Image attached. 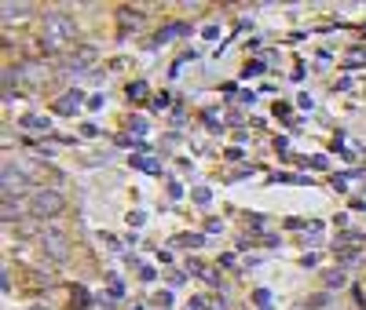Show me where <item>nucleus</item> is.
<instances>
[{"mask_svg": "<svg viewBox=\"0 0 366 310\" xmlns=\"http://www.w3.org/2000/svg\"><path fill=\"white\" fill-rule=\"evenodd\" d=\"M74 41H77V26H74V19L63 15V11H51V15L44 19V29H41V44H44V51H66Z\"/></svg>", "mask_w": 366, "mask_h": 310, "instance_id": "nucleus-1", "label": "nucleus"}, {"mask_svg": "<svg viewBox=\"0 0 366 310\" xmlns=\"http://www.w3.org/2000/svg\"><path fill=\"white\" fill-rule=\"evenodd\" d=\"M26 208H29L34 219H55V215L66 208V201H63V194H55V190H34Z\"/></svg>", "mask_w": 366, "mask_h": 310, "instance_id": "nucleus-2", "label": "nucleus"}, {"mask_svg": "<svg viewBox=\"0 0 366 310\" xmlns=\"http://www.w3.org/2000/svg\"><path fill=\"white\" fill-rule=\"evenodd\" d=\"M41 248H44V256L55 259V263H66L70 259V237L63 230H55V227H44L41 230Z\"/></svg>", "mask_w": 366, "mask_h": 310, "instance_id": "nucleus-3", "label": "nucleus"}, {"mask_svg": "<svg viewBox=\"0 0 366 310\" xmlns=\"http://www.w3.org/2000/svg\"><path fill=\"white\" fill-rule=\"evenodd\" d=\"M19 190H26V175L11 161H4V197H15Z\"/></svg>", "mask_w": 366, "mask_h": 310, "instance_id": "nucleus-4", "label": "nucleus"}, {"mask_svg": "<svg viewBox=\"0 0 366 310\" xmlns=\"http://www.w3.org/2000/svg\"><path fill=\"white\" fill-rule=\"evenodd\" d=\"M29 11H34V4H11V0H8V4H4V22H22Z\"/></svg>", "mask_w": 366, "mask_h": 310, "instance_id": "nucleus-5", "label": "nucleus"}, {"mask_svg": "<svg viewBox=\"0 0 366 310\" xmlns=\"http://www.w3.org/2000/svg\"><path fill=\"white\" fill-rule=\"evenodd\" d=\"M77 103H81V95H77V91H70V95H63V99H59V113H70V110H77Z\"/></svg>", "mask_w": 366, "mask_h": 310, "instance_id": "nucleus-6", "label": "nucleus"}, {"mask_svg": "<svg viewBox=\"0 0 366 310\" xmlns=\"http://www.w3.org/2000/svg\"><path fill=\"white\" fill-rule=\"evenodd\" d=\"M92 58H96V51H92V48H84V51H77V55H70L66 62H70V66H88V62Z\"/></svg>", "mask_w": 366, "mask_h": 310, "instance_id": "nucleus-7", "label": "nucleus"}, {"mask_svg": "<svg viewBox=\"0 0 366 310\" xmlns=\"http://www.w3.org/2000/svg\"><path fill=\"white\" fill-rule=\"evenodd\" d=\"M139 19H143V11H139V8H125V11H121V22H125V26H129V22H132V26H139Z\"/></svg>", "mask_w": 366, "mask_h": 310, "instance_id": "nucleus-8", "label": "nucleus"}, {"mask_svg": "<svg viewBox=\"0 0 366 310\" xmlns=\"http://www.w3.org/2000/svg\"><path fill=\"white\" fill-rule=\"evenodd\" d=\"M19 219V205H11V197H4V223H15Z\"/></svg>", "mask_w": 366, "mask_h": 310, "instance_id": "nucleus-9", "label": "nucleus"}]
</instances>
